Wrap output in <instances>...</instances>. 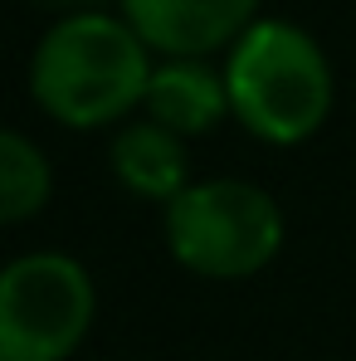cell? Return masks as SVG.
<instances>
[{
	"label": "cell",
	"mask_w": 356,
	"mask_h": 361,
	"mask_svg": "<svg viewBox=\"0 0 356 361\" xmlns=\"http://www.w3.org/2000/svg\"><path fill=\"white\" fill-rule=\"evenodd\" d=\"M152 68V49L122 15L78 10L39 35L30 54V98L68 132H98L147 103Z\"/></svg>",
	"instance_id": "cell-1"
},
{
	"label": "cell",
	"mask_w": 356,
	"mask_h": 361,
	"mask_svg": "<svg viewBox=\"0 0 356 361\" xmlns=\"http://www.w3.org/2000/svg\"><path fill=\"white\" fill-rule=\"evenodd\" d=\"M230 113L235 122L269 147H302L332 118L337 78L322 44L278 15L254 20L225 54Z\"/></svg>",
	"instance_id": "cell-2"
},
{
	"label": "cell",
	"mask_w": 356,
	"mask_h": 361,
	"mask_svg": "<svg viewBox=\"0 0 356 361\" xmlns=\"http://www.w3.org/2000/svg\"><path fill=\"white\" fill-rule=\"evenodd\" d=\"M166 249L185 274L239 283L264 274L283 249L278 200L239 176L190 180L166 205Z\"/></svg>",
	"instance_id": "cell-3"
},
{
	"label": "cell",
	"mask_w": 356,
	"mask_h": 361,
	"mask_svg": "<svg viewBox=\"0 0 356 361\" xmlns=\"http://www.w3.org/2000/svg\"><path fill=\"white\" fill-rule=\"evenodd\" d=\"M98 317L93 274L63 249H30L0 274V361H68Z\"/></svg>",
	"instance_id": "cell-4"
},
{
	"label": "cell",
	"mask_w": 356,
	"mask_h": 361,
	"mask_svg": "<svg viewBox=\"0 0 356 361\" xmlns=\"http://www.w3.org/2000/svg\"><path fill=\"white\" fill-rule=\"evenodd\" d=\"M264 0H118V15L161 59H205L235 49V39L264 20Z\"/></svg>",
	"instance_id": "cell-5"
},
{
	"label": "cell",
	"mask_w": 356,
	"mask_h": 361,
	"mask_svg": "<svg viewBox=\"0 0 356 361\" xmlns=\"http://www.w3.org/2000/svg\"><path fill=\"white\" fill-rule=\"evenodd\" d=\"M147 118L161 122L176 137H210L230 113V83L225 68H210L205 59H161L147 83Z\"/></svg>",
	"instance_id": "cell-6"
},
{
	"label": "cell",
	"mask_w": 356,
	"mask_h": 361,
	"mask_svg": "<svg viewBox=\"0 0 356 361\" xmlns=\"http://www.w3.org/2000/svg\"><path fill=\"white\" fill-rule=\"evenodd\" d=\"M108 161H113V176L122 180V190H132L137 200L171 205L180 190L190 185L185 137L166 132L161 122H152V118L118 127V137L108 147Z\"/></svg>",
	"instance_id": "cell-7"
},
{
	"label": "cell",
	"mask_w": 356,
	"mask_h": 361,
	"mask_svg": "<svg viewBox=\"0 0 356 361\" xmlns=\"http://www.w3.org/2000/svg\"><path fill=\"white\" fill-rule=\"evenodd\" d=\"M54 195V171L39 142H30L20 127L0 132V220L25 225L35 220Z\"/></svg>",
	"instance_id": "cell-8"
},
{
	"label": "cell",
	"mask_w": 356,
	"mask_h": 361,
	"mask_svg": "<svg viewBox=\"0 0 356 361\" xmlns=\"http://www.w3.org/2000/svg\"><path fill=\"white\" fill-rule=\"evenodd\" d=\"M39 5H49V10H63V15H78V10H98L103 0H39Z\"/></svg>",
	"instance_id": "cell-9"
}]
</instances>
